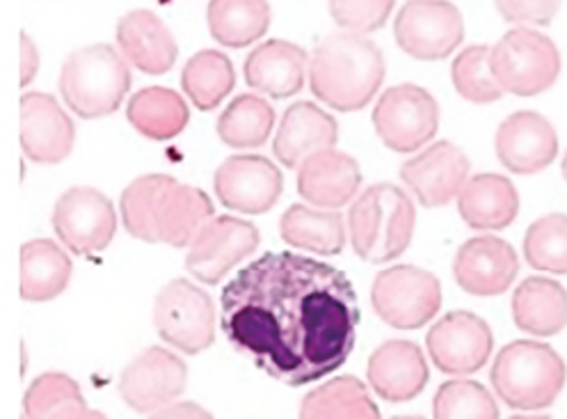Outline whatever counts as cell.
Returning a JSON list of instances; mask_svg holds the SVG:
<instances>
[{
	"instance_id": "24",
	"label": "cell",
	"mask_w": 567,
	"mask_h": 419,
	"mask_svg": "<svg viewBox=\"0 0 567 419\" xmlns=\"http://www.w3.org/2000/svg\"><path fill=\"white\" fill-rule=\"evenodd\" d=\"M117 44L135 69L152 76L169 72L179 55L169 28L147 10H133L120 19Z\"/></svg>"
},
{
	"instance_id": "39",
	"label": "cell",
	"mask_w": 567,
	"mask_h": 419,
	"mask_svg": "<svg viewBox=\"0 0 567 419\" xmlns=\"http://www.w3.org/2000/svg\"><path fill=\"white\" fill-rule=\"evenodd\" d=\"M433 415L442 419L453 417H496L499 408L494 403V397L483 388L481 382L474 380H446L440 386L435 401H433Z\"/></svg>"
},
{
	"instance_id": "13",
	"label": "cell",
	"mask_w": 567,
	"mask_h": 419,
	"mask_svg": "<svg viewBox=\"0 0 567 419\" xmlns=\"http://www.w3.org/2000/svg\"><path fill=\"white\" fill-rule=\"evenodd\" d=\"M188 369L182 358L152 346L122 374L120 395L137 412L154 415L186 390Z\"/></svg>"
},
{
	"instance_id": "4",
	"label": "cell",
	"mask_w": 567,
	"mask_h": 419,
	"mask_svg": "<svg viewBox=\"0 0 567 419\" xmlns=\"http://www.w3.org/2000/svg\"><path fill=\"white\" fill-rule=\"evenodd\" d=\"M489 380L494 392L515 410L551 406L565 388L567 367L551 346L540 341H513L496 356Z\"/></svg>"
},
{
	"instance_id": "25",
	"label": "cell",
	"mask_w": 567,
	"mask_h": 419,
	"mask_svg": "<svg viewBox=\"0 0 567 419\" xmlns=\"http://www.w3.org/2000/svg\"><path fill=\"white\" fill-rule=\"evenodd\" d=\"M457 212L474 229H504L519 212V195L502 174H476L457 193Z\"/></svg>"
},
{
	"instance_id": "22",
	"label": "cell",
	"mask_w": 567,
	"mask_h": 419,
	"mask_svg": "<svg viewBox=\"0 0 567 419\" xmlns=\"http://www.w3.org/2000/svg\"><path fill=\"white\" fill-rule=\"evenodd\" d=\"M362 172L352 156L332 150L311 154L298 167V191L313 206L339 208L360 191Z\"/></svg>"
},
{
	"instance_id": "20",
	"label": "cell",
	"mask_w": 567,
	"mask_h": 419,
	"mask_svg": "<svg viewBox=\"0 0 567 419\" xmlns=\"http://www.w3.org/2000/svg\"><path fill=\"white\" fill-rule=\"evenodd\" d=\"M429 382V365L414 341L392 339L369 358V386L389 403H403L421 395Z\"/></svg>"
},
{
	"instance_id": "10",
	"label": "cell",
	"mask_w": 567,
	"mask_h": 419,
	"mask_svg": "<svg viewBox=\"0 0 567 419\" xmlns=\"http://www.w3.org/2000/svg\"><path fill=\"white\" fill-rule=\"evenodd\" d=\"M394 38L414 60H444L465 38L463 14L449 0H408L396 17Z\"/></svg>"
},
{
	"instance_id": "32",
	"label": "cell",
	"mask_w": 567,
	"mask_h": 419,
	"mask_svg": "<svg viewBox=\"0 0 567 419\" xmlns=\"http://www.w3.org/2000/svg\"><path fill=\"white\" fill-rule=\"evenodd\" d=\"M275 126V111L257 94L236 96L218 120V135L227 147H261Z\"/></svg>"
},
{
	"instance_id": "29",
	"label": "cell",
	"mask_w": 567,
	"mask_h": 419,
	"mask_svg": "<svg viewBox=\"0 0 567 419\" xmlns=\"http://www.w3.org/2000/svg\"><path fill=\"white\" fill-rule=\"evenodd\" d=\"M281 238L293 248L311 251L316 255L332 257L346 246V225L334 212H316L305 204L287 208L279 223Z\"/></svg>"
},
{
	"instance_id": "43",
	"label": "cell",
	"mask_w": 567,
	"mask_h": 419,
	"mask_svg": "<svg viewBox=\"0 0 567 419\" xmlns=\"http://www.w3.org/2000/svg\"><path fill=\"white\" fill-rule=\"evenodd\" d=\"M156 417H172V415H197V417H208V412L206 410H202V408H195L193 403H179V408H169V406H165V408H161L158 412H154Z\"/></svg>"
},
{
	"instance_id": "36",
	"label": "cell",
	"mask_w": 567,
	"mask_h": 419,
	"mask_svg": "<svg viewBox=\"0 0 567 419\" xmlns=\"http://www.w3.org/2000/svg\"><path fill=\"white\" fill-rule=\"evenodd\" d=\"M172 182L174 180L165 174H147L122 193V221L131 236L145 243H158L156 204Z\"/></svg>"
},
{
	"instance_id": "15",
	"label": "cell",
	"mask_w": 567,
	"mask_h": 419,
	"mask_svg": "<svg viewBox=\"0 0 567 419\" xmlns=\"http://www.w3.org/2000/svg\"><path fill=\"white\" fill-rule=\"evenodd\" d=\"M216 195L234 212L266 214L281 195L284 180L264 156H231L216 172Z\"/></svg>"
},
{
	"instance_id": "14",
	"label": "cell",
	"mask_w": 567,
	"mask_h": 419,
	"mask_svg": "<svg viewBox=\"0 0 567 419\" xmlns=\"http://www.w3.org/2000/svg\"><path fill=\"white\" fill-rule=\"evenodd\" d=\"M429 354L444 374H474L489 360L494 337L472 311H449L429 333Z\"/></svg>"
},
{
	"instance_id": "44",
	"label": "cell",
	"mask_w": 567,
	"mask_h": 419,
	"mask_svg": "<svg viewBox=\"0 0 567 419\" xmlns=\"http://www.w3.org/2000/svg\"><path fill=\"white\" fill-rule=\"evenodd\" d=\"M560 170H563V177H565V182H567V154H565V159H563V165H560Z\"/></svg>"
},
{
	"instance_id": "42",
	"label": "cell",
	"mask_w": 567,
	"mask_h": 419,
	"mask_svg": "<svg viewBox=\"0 0 567 419\" xmlns=\"http://www.w3.org/2000/svg\"><path fill=\"white\" fill-rule=\"evenodd\" d=\"M38 69H40L38 47H34L32 40L23 32V38H21V85L23 88L34 79V74H38Z\"/></svg>"
},
{
	"instance_id": "31",
	"label": "cell",
	"mask_w": 567,
	"mask_h": 419,
	"mask_svg": "<svg viewBox=\"0 0 567 419\" xmlns=\"http://www.w3.org/2000/svg\"><path fill=\"white\" fill-rule=\"evenodd\" d=\"M270 25L268 0H210L208 30L213 40L243 49L264 38Z\"/></svg>"
},
{
	"instance_id": "21",
	"label": "cell",
	"mask_w": 567,
	"mask_h": 419,
	"mask_svg": "<svg viewBox=\"0 0 567 419\" xmlns=\"http://www.w3.org/2000/svg\"><path fill=\"white\" fill-rule=\"evenodd\" d=\"M337 140L339 126L334 117L311 101H298L284 113L272 152L281 165L300 167L311 154L332 150Z\"/></svg>"
},
{
	"instance_id": "6",
	"label": "cell",
	"mask_w": 567,
	"mask_h": 419,
	"mask_svg": "<svg viewBox=\"0 0 567 419\" xmlns=\"http://www.w3.org/2000/svg\"><path fill=\"white\" fill-rule=\"evenodd\" d=\"M489 69L504 92L536 96L556 83L560 53L547 34L530 28H513L489 49Z\"/></svg>"
},
{
	"instance_id": "28",
	"label": "cell",
	"mask_w": 567,
	"mask_h": 419,
	"mask_svg": "<svg viewBox=\"0 0 567 419\" xmlns=\"http://www.w3.org/2000/svg\"><path fill=\"white\" fill-rule=\"evenodd\" d=\"M71 273V259L53 241H28L21 248V298L32 303L58 298L66 289Z\"/></svg>"
},
{
	"instance_id": "17",
	"label": "cell",
	"mask_w": 567,
	"mask_h": 419,
	"mask_svg": "<svg viewBox=\"0 0 567 419\" xmlns=\"http://www.w3.org/2000/svg\"><path fill=\"white\" fill-rule=\"evenodd\" d=\"M470 174V159L449 140L423 150L401 167L403 184L423 206H444L463 191Z\"/></svg>"
},
{
	"instance_id": "38",
	"label": "cell",
	"mask_w": 567,
	"mask_h": 419,
	"mask_svg": "<svg viewBox=\"0 0 567 419\" xmlns=\"http://www.w3.org/2000/svg\"><path fill=\"white\" fill-rule=\"evenodd\" d=\"M451 81L457 94L472 103H494L506 92L489 69V47H470L451 64Z\"/></svg>"
},
{
	"instance_id": "3",
	"label": "cell",
	"mask_w": 567,
	"mask_h": 419,
	"mask_svg": "<svg viewBox=\"0 0 567 419\" xmlns=\"http://www.w3.org/2000/svg\"><path fill=\"white\" fill-rule=\"evenodd\" d=\"M414 204L399 186L375 184L367 188L348 214L352 251L369 264L401 257L414 234Z\"/></svg>"
},
{
	"instance_id": "23",
	"label": "cell",
	"mask_w": 567,
	"mask_h": 419,
	"mask_svg": "<svg viewBox=\"0 0 567 419\" xmlns=\"http://www.w3.org/2000/svg\"><path fill=\"white\" fill-rule=\"evenodd\" d=\"M307 74V51L284 40L264 42L245 60L247 85L272 99H287L298 94L305 85Z\"/></svg>"
},
{
	"instance_id": "12",
	"label": "cell",
	"mask_w": 567,
	"mask_h": 419,
	"mask_svg": "<svg viewBox=\"0 0 567 419\" xmlns=\"http://www.w3.org/2000/svg\"><path fill=\"white\" fill-rule=\"evenodd\" d=\"M259 246V229L231 216L210 218L197 238L190 243L186 268L206 285H218L220 279Z\"/></svg>"
},
{
	"instance_id": "27",
	"label": "cell",
	"mask_w": 567,
	"mask_h": 419,
	"mask_svg": "<svg viewBox=\"0 0 567 419\" xmlns=\"http://www.w3.org/2000/svg\"><path fill=\"white\" fill-rule=\"evenodd\" d=\"M511 309L522 333L551 337L567 326V292L556 279L528 277L515 289Z\"/></svg>"
},
{
	"instance_id": "5",
	"label": "cell",
	"mask_w": 567,
	"mask_h": 419,
	"mask_svg": "<svg viewBox=\"0 0 567 419\" xmlns=\"http://www.w3.org/2000/svg\"><path fill=\"white\" fill-rule=\"evenodd\" d=\"M131 88L126 58L109 44L85 47L71 53L60 74L66 106L83 120L115 113Z\"/></svg>"
},
{
	"instance_id": "18",
	"label": "cell",
	"mask_w": 567,
	"mask_h": 419,
	"mask_svg": "<svg viewBox=\"0 0 567 419\" xmlns=\"http://www.w3.org/2000/svg\"><path fill=\"white\" fill-rule=\"evenodd\" d=\"M74 122L60 109L55 96L28 92L21 99V147L34 163L55 165L74 147Z\"/></svg>"
},
{
	"instance_id": "9",
	"label": "cell",
	"mask_w": 567,
	"mask_h": 419,
	"mask_svg": "<svg viewBox=\"0 0 567 419\" xmlns=\"http://www.w3.org/2000/svg\"><path fill=\"white\" fill-rule=\"evenodd\" d=\"M154 321L161 339L195 356L206 351L216 339V309L208 294L188 279H172L154 305Z\"/></svg>"
},
{
	"instance_id": "26",
	"label": "cell",
	"mask_w": 567,
	"mask_h": 419,
	"mask_svg": "<svg viewBox=\"0 0 567 419\" xmlns=\"http://www.w3.org/2000/svg\"><path fill=\"white\" fill-rule=\"evenodd\" d=\"M213 218V202L195 186L172 182L156 204L158 241L186 248Z\"/></svg>"
},
{
	"instance_id": "40",
	"label": "cell",
	"mask_w": 567,
	"mask_h": 419,
	"mask_svg": "<svg viewBox=\"0 0 567 419\" xmlns=\"http://www.w3.org/2000/svg\"><path fill=\"white\" fill-rule=\"evenodd\" d=\"M396 0H330V14L346 32L369 34L384 25Z\"/></svg>"
},
{
	"instance_id": "37",
	"label": "cell",
	"mask_w": 567,
	"mask_h": 419,
	"mask_svg": "<svg viewBox=\"0 0 567 419\" xmlns=\"http://www.w3.org/2000/svg\"><path fill=\"white\" fill-rule=\"evenodd\" d=\"M524 257L530 268L565 275L567 273V216L549 214L526 229Z\"/></svg>"
},
{
	"instance_id": "8",
	"label": "cell",
	"mask_w": 567,
	"mask_h": 419,
	"mask_svg": "<svg viewBox=\"0 0 567 419\" xmlns=\"http://www.w3.org/2000/svg\"><path fill=\"white\" fill-rule=\"evenodd\" d=\"M373 126L384 147L399 154L416 152L435 137L440 106L435 96L419 85L389 88L375 103Z\"/></svg>"
},
{
	"instance_id": "1",
	"label": "cell",
	"mask_w": 567,
	"mask_h": 419,
	"mask_svg": "<svg viewBox=\"0 0 567 419\" xmlns=\"http://www.w3.org/2000/svg\"><path fill=\"white\" fill-rule=\"evenodd\" d=\"M220 324L238 354L284 386L300 388L348 360L360 305L343 270L293 253H266L225 287Z\"/></svg>"
},
{
	"instance_id": "2",
	"label": "cell",
	"mask_w": 567,
	"mask_h": 419,
	"mask_svg": "<svg viewBox=\"0 0 567 419\" xmlns=\"http://www.w3.org/2000/svg\"><path fill=\"white\" fill-rule=\"evenodd\" d=\"M384 81L382 51L364 34H330L309 60V88L316 99L341 113L362 111Z\"/></svg>"
},
{
	"instance_id": "11",
	"label": "cell",
	"mask_w": 567,
	"mask_h": 419,
	"mask_svg": "<svg viewBox=\"0 0 567 419\" xmlns=\"http://www.w3.org/2000/svg\"><path fill=\"white\" fill-rule=\"evenodd\" d=\"M53 229L74 255L101 253L111 246L117 229L115 208L109 197L94 188H69L55 202Z\"/></svg>"
},
{
	"instance_id": "35",
	"label": "cell",
	"mask_w": 567,
	"mask_h": 419,
	"mask_svg": "<svg viewBox=\"0 0 567 419\" xmlns=\"http://www.w3.org/2000/svg\"><path fill=\"white\" fill-rule=\"evenodd\" d=\"M25 417H101V412L90 410L79 382L66 374H42L32 380L23 397Z\"/></svg>"
},
{
	"instance_id": "34",
	"label": "cell",
	"mask_w": 567,
	"mask_h": 419,
	"mask_svg": "<svg viewBox=\"0 0 567 419\" xmlns=\"http://www.w3.org/2000/svg\"><path fill=\"white\" fill-rule=\"evenodd\" d=\"M302 417L326 419V417H380L378 406L367 392V386L354 376L332 378L326 386L316 388L302 399Z\"/></svg>"
},
{
	"instance_id": "16",
	"label": "cell",
	"mask_w": 567,
	"mask_h": 419,
	"mask_svg": "<svg viewBox=\"0 0 567 419\" xmlns=\"http://www.w3.org/2000/svg\"><path fill=\"white\" fill-rule=\"evenodd\" d=\"M519 259L511 243L496 236L470 238L453 259V277L472 296H499L517 277Z\"/></svg>"
},
{
	"instance_id": "7",
	"label": "cell",
	"mask_w": 567,
	"mask_h": 419,
	"mask_svg": "<svg viewBox=\"0 0 567 419\" xmlns=\"http://www.w3.org/2000/svg\"><path fill=\"white\" fill-rule=\"evenodd\" d=\"M371 300L384 324L399 330H416L440 311L442 285L423 268L394 266L375 277Z\"/></svg>"
},
{
	"instance_id": "41",
	"label": "cell",
	"mask_w": 567,
	"mask_h": 419,
	"mask_svg": "<svg viewBox=\"0 0 567 419\" xmlns=\"http://www.w3.org/2000/svg\"><path fill=\"white\" fill-rule=\"evenodd\" d=\"M563 0H494L496 10L508 23L549 25Z\"/></svg>"
},
{
	"instance_id": "19",
	"label": "cell",
	"mask_w": 567,
	"mask_h": 419,
	"mask_svg": "<svg viewBox=\"0 0 567 419\" xmlns=\"http://www.w3.org/2000/svg\"><path fill=\"white\" fill-rule=\"evenodd\" d=\"M494 150L502 165L515 174H536L554 163L558 135L547 117L534 111H519L506 117L496 131Z\"/></svg>"
},
{
	"instance_id": "33",
	"label": "cell",
	"mask_w": 567,
	"mask_h": 419,
	"mask_svg": "<svg viewBox=\"0 0 567 419\" xmlns=\"http://www.w3.org/2000/svg\"><path fill=\"white\" fill-rule=\"evenodd\" d=\"M182 85L199 111L218 109L236 85L234 64L220 51H199L186 62Z\"/></svg>"
},
{
	"instance_id": "30",
	"label": "cell",
	"mask_w": 567,
	"mask_h": 419,
	"mask_svg": "<svg viewBox=\"0 0 567 419\" xmlns=\"http://www.w3.org/2000/svg\"><path fill=\"white\" fill-rule=\"evenodd\" d=\"M126 117L137 133L152 140H169L186 129L190 111L179 92L147 88L131 96Z\"/></svg>"
}]
</instances>
